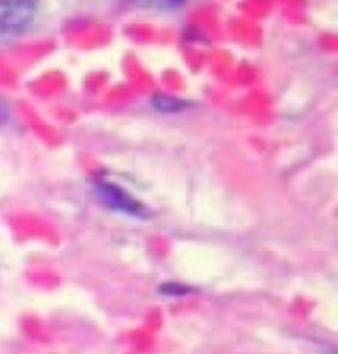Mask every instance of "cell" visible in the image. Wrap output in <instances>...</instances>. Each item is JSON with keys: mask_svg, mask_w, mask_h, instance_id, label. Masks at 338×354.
<instances>
[{"mask_svg": "<svg viewBox=\"0 0 338 354\" xmlns=\"http://www.w3.org/2000/svg\"><path fill=\"white\" fill-rule=\"evenodd\" d=\"M95 192H97V198L115 212L135 216V218H149L151 216L149 208L137 198H133L121 186L113 185V183H97Z\"/></svg>", "mask_w": 338, "mask_h": 354, "instance_id": "obj_1", "label": "cell"}, {"mask_svg": "<svg viewBox=\"0 0 338 354\" xmlns=\"http://www.w3.org/2000/svg\"><path fill=\"white\" fill-rule=\"evenodd\" d=\"M38 0H0V28L20 32L36 15Z\"/></svg>", "mask_w": 338, "mask_h": 354, "instance_id": "obj_2", "label": "cell"}, {"mask_svg": "<svg viewBox=\"0 0 338 354\" xmlns=\"http://www.w3.org/2000/svg\"><path fill=\"white\" fill-rule=\"evenodd\" d=\"M155 107L158 111H162V113H174V111H180L184 107L182 101L174 100V97H169V95H156L155 100Z\"/></svg>", "mask_w": 338, "mask_h": 354, "instance_id": "obj_3", "label": "cell"}, {"mask_svg": "<svg viewBox=\"0 0 338 354\" xmlns=\"http://www.w3.org/2000/svg\"><path fill=\"white\" fill-rule=\"evenodd\" d=\"M144 6H156V8H174V6H180L186 0H137Z\"/></svg>", "mask_w": 338, "mask_h": 354, "instance_id": "obj_4", "label": "cell"}, {"mask_svg": "<svg viewBox=\"0 0 338 354\" xmlns=\"http://www.w3.org/2000/svg\"><path fill=\"white\" fill-rule=\"evenodd\" d=\"M160 293H165V295H186V293H190V289L184 285H162Z\"/></svg>", "mask_w": 338, "mask_h": 354, "instance_id": "obj_5", "label": "cell"}]
</instances>
